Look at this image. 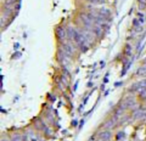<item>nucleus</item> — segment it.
I'll list each match as a JSON object with an SVG mask.
<instances>
[{"instance_id": "1", "label": "nucleus", "mask_w": 146, "mask_h": 141, "mask_svg": "<svg viewBox=\"0 0 146 141\" xmlns=\"http://www.w3.org/2000/svg\"><path fill=\"white\" fill-rule=\"evenodd\" d=\"M130 90L134 91H139L140 93L144 90H146V79H143L133 83L130 87Z\"/></svg>"}, {"instance_id": "2", "label": "nucleus", "mask_w": 146, "mask_h": 141, "mask_svg": "<svg viewBox=\"0 0 146 141\" xmlns=\"http://www.w3.org/2000/svg\"><path fill=\"white\" fill-rule=\"evenodd\" d=\"M73 37H74V41L81 46H83L85 44V39L83 37V36L81 34H79V32L74 31H73Z\"/></svg>"}, {"instance_id": "3", "label": "nucleus", "mask_w": 146, "mask_h": 141, "mask_svg": "<svg viewBox=\"0 0 146 141\" xmlns=\"http://www.w3.org/2000/svg\"><path fill=\"white\" fill-rule=\"evenodd\" d=\"M133 117L135 119H140V118H142L146 117V109L141 108V109L137 110L134 113Z\"/></svg>"}, {"instance_id": "4", "label": "nucleus", "mask_w": 146, "mask_h": 141, "mask_svg": "<svg viewBox=\"0 0 146 141\" xmlns=\"http://www.w3.org/2000/svg\"><path fill=\"white\" fill-rule=\"evenodd\" d=\"M135 105V100L132 98H127L124 102L122 104V106H120V108L121 109H125V108H130V107H132Z\"/></svg>"}, {"instance_id": "5", "label": "nucleus", "mask_w": 146, "mask_h": 141, "mask_svg": "<svg viewBox=\"0 0 146 141\" xmlns=\"http://www.w3.org/2000/svg\"><path fill=\"white\" fill-rule=\"evenodd\" d=\"M81 18L83 20V21L84 22L85 24H86V25H91L92 24V22H93V18L91 17L88 14H82L81 15Z\"/></svg>"}, {"instance_id": "6", "label": "nucleus", "mask_w": 146, "mask_h": 141, "mask_svg": "<svg viewBox=\"0 0 146 141\" xmlns=\"http://www.w3.org/2000/svg\"><path fill=\"white\" fill-rule=\"evenodd\" d=\"M111 137V133L109 131H104L100 133L99 135V139H101L103 141H108Z\"/></svg>"}, {"instance_id": "7", "label": "nucleus", "mask_w": 146, "mask_h": 141, "mask_svg": "<svg viewBox=\"0 0 146 141\" xmlns=\"http://www.w3.org/2000/svg\"><path fill=\"white\" fill-rule=\"evenodd\" d=\"M56 35L60 40L64 39L65 36H66V32L63 29V28H62L61 27H58L56 28Z\"/></svg>"}, {"instance_id": "8", "label": "nucleus", "mask_w": 146, "mask_h": 141, "mask_svg": "<svg viewBox=\"0 0 146 141\" xmlns=\"http://www.w3.org/2000/svg\"><path fill=\"white\" fill-rule=\"evenodd\" d=\"M136 74L138 76H146V66L140 67L136 71Z\"/></svg>"}, {"instance_id": "9", "label": "nucleus", "mask_w": 146, "mask_h": 141, "mask_svg": "<svg viewBox=\"0 0 146 141\" xmlns=\"http://www.w3.org/2000/svg\"><path fill=\"white\" fill-rule=\"evenodd\" d=\"M19 0H5V2H4V6L7 7V8H9L11 7L12 6H13L16 2H18Z\"/></svg>"}, {"instance_id": "10", "label": "nucleus", "mask_w": 146, "mask_h": 141, "mask_svg": "<svg viewBox=\"0 0 146 141\" xmlns=\"http://www.w3.org/2000/svg\"><path fill=\"white\" fill-rule=\"evenodd\" d=\"M138 6L140 10H143L146 7V0H138Z\"/></svg>"}, {"instance_id": "11", "label": "nucleus", "mask_w": 146, "mask_h": 141, "mask_svg": "<svg viewBox=\"0 0 146 141\" xmlns=\"http://www.w3.org/2000/svg\"><path fill=\"white\" fill-rule=\"evenodd\" d=\"M63 49H64V50H65V51L66 52L67 54H68V55H71L72 54V49L70 47V46L65 44L63 46Z\"/></svg>"}, {"instance_id": "12", "label": "nucleus", "mask_w": 146, "mask_h": 141, "mask_svg": "<svg viewBox=\"0 0 146 141\" xmlns=\"http://www.w3.org/2000/svg\"><path fill=\"white\" fill-rule=\"evenodd\" d=\"M131 51H132L131 46H130L129 44H126V47H125V53H126L128 56H130V54H131Z\"/></svg>"}, {"instance_id": "13", "label": "nucleus", "mask_w": 146, "mask_h": 141, "mask_svg": "<svg viewBox=\"0 0 146 141\" xmlns=\"http://www.w3.org/2000/svg\"><path fill=\"white\" fill-rule=\"evenodd\" d=\"M100 14L103 16H108L109 14H110V12L106 9H101L100 10Z\"/></svg>"}, {"instance_id": "14", "label": "nucleus", "mask_w": 146, "mask_h": 141, "mask_svg": "<svg viewBox=\"0 0 146 141\" xmlns=\"http://www.w3.org/2000/svg\"><path fill=\"white\" fill-rule=\"evenodd\" d=\"M12 141H21V136L19 135H14L12 137Z\"/></svg>"}, {"instance_id": "15", "label": "nucleus", "mask_w": 146, "mask_h": 141, "mask_svg": "<svg viewBox=\"0 0 146 141\" xmlns=\"http://www.w3.org/2000/svg\"><path fill=\"white\" fill-rule=\"evenodd\" d=\"M89 2H93V3H99V2H101V0H88Z\"/></svg>"}, {"instance_id": "16", "label": "nucleus", "mask_w": 146, "mask_h": 141, "mask_svg": "<svg viewBox=\"0 0 146 141\" xmlns=\"http://www.w3.org/2000/svg\"><path fill=\"white\" fill-rule=\"evenodd\" d=\"M143 63H145V64L146 65V58H145V59L143 60Z\"/></svg>"}]
</instances>
